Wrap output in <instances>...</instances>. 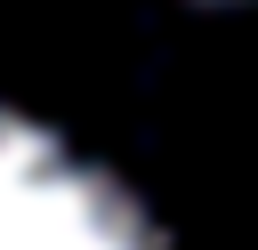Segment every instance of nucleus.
<instances>
[{
    "mask_svg": "<svg viewBox=\"0 0 258 250\" xmlns=\"http://www.w3.org/2000/svg\"><path fill=\"white\" fill-rule=\"evenodd\" d=\"M0 250H161V234L89 153L0 113Z\"/></svg>",
    "mask_w": 258,
    "mask_h": 250,
    "instance_id": "1",
    "label": "nucleus"
}]
</instances>
